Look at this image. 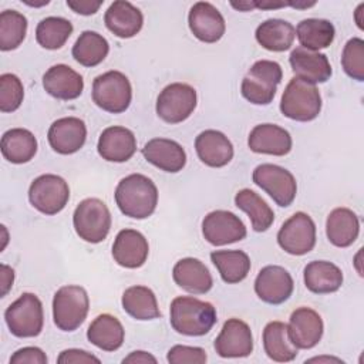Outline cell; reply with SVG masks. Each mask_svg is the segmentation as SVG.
I'll return each instance as SVG.
<instances>
[{
  "instance_id": "33",
  "label": "cell",
  "mask_w": 364,
  "mask_h": 364,
  "mask_svg": "<svg viewBox=\"0 0 364 364\" xmlns=\"http://www.w3.org/2000/svg\"><path fill=\"white\" fill-rule=\"evenodd\" d=\"M255 36L263 48L282 53L293 46L296 30L293 24L286 20L269 18L257 26Z\"/></svg>"
},
{
  "instance_id": "4",
  "label": "cell",
  "mask_w": 364,
  "mask_h": 364,
  "mask_svg": "<svg viewBox=\"0 0 364 364\" xmlns=\"http://www.w3.org/2000/svg\"><path fill=\"white\" fill-rule=\"evenodd\" d=\"M283 71L279 63L272 60L256 61L242 80V95L255 105H267L273 101Z\"/></svg>"
},
{
  "instance_id": "32",
  "label": "cell",
  "mask_w": 364,
  "mask_h": 364,
  "mask_svg": "<svg viewBox=\"0 0 364 364\" xmlns=\"http://www.w3.org/2000/svg\"><path fill=\"white\" fill-rule=\"evenodd\" d=\"M263 348L267 357L277 363H289L297 357V347L291 343L287 324L270 321L263 328Z\"/></svg>"
},
{
  "instance_id": "5",
  "label": "cell",
  "mask_w": 364,
  "mask_h": 364,
  "mask_svg": "<svg viewBox=\"0 0 364 364\" xmlns=\"http://www.w3.org/2000/svg\"><path fill=\"white\" fill-rule=\"evenodd\" d=\"M90 299L84 287L67 284L60 287L53 299L54 324L63 331L77 330L87 318Z\"/></svg>"
},
{
  "instance_id": "14",
  "label": "cell",
  "mask_w": 364,
  "mask_h": 364,
  "mask_svg": "<svg viewBox=\"0 0 364 364\" xmlns=\"http://www.w3.org/2000/svg\"><path fill=\"white\" fill-rule=\"evenodd\" d=\"M293 277L282 266H264L256 276L255 291L257 297L267 304H282L293 293Z\"/></svg>"
},
{
  "instance_id": "30",
  "label": "cell",
  "mask_w": 364,
  "mask_h": 364,
  "mask_svg": "<svg viewBox=\"0 0 364 364\" xmlns=\"http://www.w3.org/2000/svg\"><path fill=\"white\" fill-rule=\"evenodd\" d=\"M87 338L104 351H115L124 343L125 330L115 316L104 313L92 320L87 330Z\"/></svg>"
},
{
  "instance_id": "41",
  "label": "cell",
  "mask_w": 364,
  "mask_h": 364,
  "mask_svg": "<svg viewBox=\"0 0 364 364\" xmlns=\"http://www.w3.org/2000/svg\"><path fill=\"white\" fill-rule=\"evenodd\" d=\"M341 65L344 73L355 80L364 81V40L360 37L350 38L341 54Z\"/></svg>"
},
{
  "instance_id": "1",
  "label": "cell",
  "mask_w": 364,
  "mask_h": 364,
  "mask_svg": "<svg viewBox=\"0 0 364 364\" xmlns=\"http://www.w3.org/2000/svg\"><path fill=\"white\" fill-rule=\"evenodd\" d=\"M114 196L118 209L132 219L149 218L158 205L156 185L142 173H131L122 178Z\"/></svg>"
},
{
  "instance_id": "7",
  "label": "cell",
  "mask_w": 364,
  "mask_h": 364,
  "mask_svg": "<svg viewBox=\"0 0 364 364\" xmlns=\"http://www.w3.org/2000/svg\"><path fill=\"white\" fill-rule=\"evenodd\" d=\"M73 225L80 239L88 243H100L109 233L111 212L101 199L87 198L77 205Z\"/></svg>"
},
{
  "instance_id": "46",
  "label": "cell",
  "mask_w": 364,
  "mask_h": 364,
  "mask_svg": "<svg viewBox=\"0 0 364 364\" xmlns=\"http://www.w3.org/2000/svg\"><path fill=\"white\" fill-rule=\"evenodd\" d=\"M102 1H74V0H67V6L78 14L82 16H91L95 14L98 11V9L101 7Z\"/></svg>"
},
{
  "instance_id": "45",
  "label": "cell",
  "mask_w": 364,
  "mask_h": 364,
  "mask_svg": "<svg viewBox=\"0 0 364 364\" xmlns=\"http://www.w3.org/2000/svg\"><path fill=\"white\" fill-rule=\"evenodd\" d=\"M58 364H78V363H100V358L91 353L80 348H68L57 357Z\"/></svg>"
},
{
  "instance_id": "6",
  "label": "cell",
  "mask_w": 364,
  "mask_h": 364,
  "mask_svg": "<svg viewBox=\"0 0 364 364\" xmlns=\"http://www.w3.org/2000/svg\"><path fill=\"white\" fill-rule=\"evenodd\" d=\"M131 100V82L121 71H107L92 81V101L107 112L121 114L127 111Z\"/></svg>"
},
{
  "instance_id": "18",
  "label": "cell",
  "mask_w": 364,
  "mask_h": 364,
  "mask_svg": "<svg viewBox=\"0 0 364 364\" xmlns=\"http://www.w3.org/2000/svg\"><path fill=\"white\" fill-rule=\"evenodd\" d=\"M188 24L198 40L209 44L219 41L226 30L223 16L212 3L208 1H198L191 7Z\"/></svg>"
},
{
  "instance_id": "22",
  "label": "cell",
  "mask_w": 364,
  "mask_h": 364,
  "mask_svg": "<svg viewBox=\"0 0 364 364\" xmlns=\"http://www.w3.org/2000/svg\"><path fill=\"white\" fill-rule=\"evenodd\" d=\"M144 158L161 171L176 173L186 165V152L181 144L168 138H152L142 148Z\"/></svg>"
},
{
  "instance_id": "40",
  "label": "cell",
  "mask_w": 364,
  "mask_h": 364,
  "mask_svg": "<svg viewBox=\"0 0 364 364\" xmlns=\"http://www.w3.org/2000/svg\"><path fill=\"white\" fill-rule=\"evenodd\" d=\"M27 18L16 10H4L0 14V50H16L26 38Z\"/></svg>"
},
{
  "instance_id": "47",
  "label": "cell",
  "mask_w": 364,
  "mask_h": 364,
  "mask_svg": "<svg viewBox=\"0 0 364 364\" xmlns=\"http://www.w3.org/2000/svg\"><path fill=\"white\" fill-rule=\"evenodd\" d=\"M13 282H14V270L10 266L1 263L0 264V286H1L0 294H1V297H4L9 293V290L13 286Z\"/></svg>"
},
{
  "instance_id": "8",
  "label": "cell",
  "mask_w": 364,
  "mask_h": 364,
  "mask_svg": "<svg viewBox=\"0 0 364 364\" xmlns=\"http://www.w3.org/2000/svg\"><path fill=\"white\" fill-rule=\"evenodd\" d=\"M4 320L10 333L16 337L38 336L44 324L41 300L34 293H23L6 309Z\"/></svg>"
},
{
  "instance_id": "12",
  "label": "cell",
  "mask_w": 364,
  "mask_h": 364,
  "mask_svg": "<svg viewBox=\"0 0 364 364\" xmlns=\"http://www.w3.org/2000/svg\"><path fill=\"white\" fill-rule=\"evenodd\" d=\"M279 246L289 255L303 256L316 245V225L304 212L291 215L277 232Z\"/></svg>"
},
{
  "instance_id": "27",
  "label": "cell",
  "mask_w": 364,
  "mask_h": 364,
  "mask_svg": "<svg viewBox=\"0 0 364 364\" xmlns=\"http://www.w3.org/2000/svg\"><path fill=\"white\" fill-rule=\"evenodd\" d=\"M172 277L181 289L192 294H205L213 286L209 269L195 257L178 260L172 269Z\"/></svg>"
},
{
  "instance_id": "39",
  "label": "cell",
  "mask_w": 364,
  "mask_h": 364,
  "mask_svg": "<svg viewBox=\"0 0 364 364\" xmlns=\"http://www.w3.org/2000/svg\"><path fill=\"white\" fill-rule=\"evenodd\" d=\"M73 33V24L64 17L50 16L43 18L36 28V40L46 50L61 48Z\"/></svg>"
},
{
  "instance_id": "24",
  "label": "cell",
  "mask_w": 364,
  "mask_h": 364,
  "mask_svg": "<svg viewBox=\"0 0 364 364\" xmlns=\"http://www.w3.org/2000/svg\"><path fill=\"white\" fill-rule=\"evenodd\" d=\"M43 87L47 94L57 100L70 101L81 95L84 90L82 77L65 64L50 67L43 75Z\"/></svg>"
},
{
  "instance_id": "28",
  "label": "cell",
  "mask_w": 364,
  "mask_h": 364,
  "mask_svg": "<svg viewBox=\"0 0 364 364\" xmlns=\"http://www.w3.org/2000/svg\"><path fill=\"white\" fill-rule=\"evenodd\" d=\"M360 233V220L348 208L333 209L326 220V235L337 247L351 246Z\"/></svg>"
},
{
  "instance_id": "36",
  "label": "cell",
  "mask_w": 364,
  "mask_h": 364,
  "mask_svg": "<svg viewBox=\"0 0 364 364\" xmlns=\"http://www.w3.org/2000/svg\"><path fill=\"white\" fill-rule=\"evenodd\" d=\"M210 260L228 284L245 280L250 270V259L243 250H215L210 253Z\"/></svg>"
},
{
  "instance_id": "26",
  "label": "cell",
  "mask_w": 364,
  "mask_h": 364,
  "mask_svg": "<svg viewBox=\"0 0 364 364\" xmlns=\"http://www.w3.org/2000/svg\"><path fill=\"white\" fill-rule=\"evenodd\" d=\"M104 23L114 36L119 38H131L141 31L144 16L132 3L117 0L107 9Z\"/></svg>"
},
{
  "instance_id": "38",
  "label": "cell",
  "mask_w": 364,
  "mask_h": 364,
  "mask_svg": "<svg viewBox=\"0 0 364 364\" xmlns=\"http://www.w3.org/2000/svg\"><path fill=\"white\" fill-rule=\"evenodd\" d=\"M109 44L104 36L97 31H82L73 46V57L84 67H95L105 60Z\"/></svg>"
},
{
  "instance_id": "23",
  "label": "cell",
  "mask_w": 364,
  "mask_h": 364,
  "mask_svg": "<svg viewBox=\"0 0 364 364\" xmlns=\"http://www.w3.org/2000/svg\"><path fill=\"white\" fill-rule=\"evenodd\" d=\"M247 145L256 154L283 156L291 151L293 141L287 129L276 124H259L250 131Z\"/></svg>"
},
{
  "instance_id": "13",
  "label": "cell",
  "mask_w": 364,
  "mask_h": 364,
  "mask_svg": "<svg viewBox=\"0 0 364 364\" xmlns=\"http://www.w3.org/2000/svg\"><path fill=\"white\" fill-rule=\"evenodd\" d=\"M246 226L229 210H212L202 220V235L213 246H223L246 237Z\"/></svg>"
},
{
  "instance_id": "15",
  "label": "cell",
  "mask_w": 364,
  "mask_h": 364,
  "mask_svg": "<svg viewBox=\"0 0 364 364\" xmlns=\"http://www.w3.org/2000/svg\"><path fill=\"white\" fill-rule=\"evenodd\" d=\"M213 347L223 358L247 357L253 351L252 330L243 320L229 318L225 321Z\"/></svg>"
},
{
  "instance_id": "43",
  "label": "cell",
  "mask_w": 364,
  "mask_h": 364,
  "mask_svg": "<svg viewBox=\"0 0 364 364\" xmlns=\"http://www.w3.org/2000/svg\"><path fill=\"white\" fill-rule=\"evenodd\" d=\"M166 360L171 364H203L208 360L206 351L200 347H191V346H181L176 344L173 347H171V350L168 351Z\"/></svg>"
},
{
  "instance_id": "20",
  "label": "cell",
  "mask_w": 364,
  "mask_h": 364,
  "mask_svg": "<svg viewBox=\"0 0 364 364\" xmlns=\"http://www.w3.org/2000/svg\"><path fill=\"white\" fill-rule=\"evenodd\" d=\"M97 151L108 162H127L136 151V138L125 127H108L98 138Z\"/></svg>"
},
{
  "instance_id": "42",
  "label": "cell",
  "mask_w": 364,
  "mask_h": 364,
  "mask_svg": "<svg viewBox=\"0 0 364 364\" xmlns=\"http://www.w3.org/2000/svg\"><path fill=\"white\" fill-rule=\"evenodd\" d=\"M24 98V88L21 80L11 74L6 73L0 75V111L13 112L16 111Z\"/></svg>"
},
{
  "instance_id": "49",
  "label": "cell",
  "mask_w": 364,
  "mask_h": 364,
  "mask_svg": "<svg viewBox=\"0 0 364 364\" xmlns=\"http://www.w3.org/2000/svg\"><path fill=\"white\" fill-rule=\"evenodd\" d=\"M230 4H232V7H235L236 10H242V11H249V10H252V9H256L253 1H245V3H230Z\"/></svg>"
},
{
  "instance_id": "50",
  "label": "cell",
  "mask_w": 364,
  "mask_h": 364,
  "mask_svg": "<svg viewBox=\"0 0 364 364\" xmlns=\"http://www.w3.org/2000/svg\"><path fill=\"white\" fill-rule=\"evenodd\" d=\"M363 10H364V3H361L358 7H357V10H355V14H354V18H355V23H357V26H358V28L360 30H363L364 27H363V21H361V14H363Z\"/></svg>"
},
{
  "instance_id": "3",
  "label": "cell",
  "mask_w": 364,
  "mask_h": 364,
  "mask_svg": "<svg viewBox=\"0 0 364 364\" xmlns=\"http://www.w3.org/2000/svg\"><path fill=\"white\" fill-rule=\"evenodd\" d=\"M280 111L284 117L309 122L318 117L321 111V95L314 84H309L299 78H291L286 85L282 100Z\"/></svg>"
},
{
  "instance_id": "37",
  "label": "cell",
  "mask_w": 364,
  "mask_h": 364,
  "mask_svg": "<svg viewBox=\"0 0 364 364\" xmlns=\"http://www.w3.org/2000/svg\"><path fill=\"white\" fill-rule=\"evenodd\" d=\"M235 205L247 213L255 232L267 230L274 220V212L272 208L252 189L246 188L239 191L235 196Z\"/></svg>"
},
{
  "instance_id": "17",
  "label": "cell",
  "mask_w": 364,
  "mask_h": 364,
  "mask_svg": "<svg viewBox=\"0 0 364 364\" xmlns=\"http://www.w3.org/2000/svg\"><path fill=\"white\" fill-rule=\"evenodd\" d=\"M287 331L291 343L297 348L310 350L321 340L324 324L316 310L310 307H299L290 314Z\"/></svg>"
},
{
  "instance_id": "25",
  "label": "cell",
  "mask_w": 364,
  "mask_h": 364,
  "mask_svg": "<svg viewBox=\"0 0 364 364\" xmlns=\"http://www.w3.org/2000/svg\"><path fill=\"white\" fill-rule=\"evenodd\" d=\"M198 158L210 168H222L233 158V145L220 131L205 129L195 139Z\"/></svg>"
},
{
  "instance_id": "10",
  "label": "cell",
  "mask_w": 364,
  "mask_h": 364,
  "mask_svg": "<svg viewBox=\"0 0 364 364\" xmlns=\"http://www.w3.org/2000/svg\"><path fill=\"white\" fill-rule=\"evenodd\" d=\"M70 199V188L64 178L44 173L36 178L28 188V200L34 209L44 215L61 212Z\"/></svg>"
},
{
  "instance_id": "52",
  "label": "cell",
  "mask_w": 364,
  "mask_h": 364,
  "mask_svg": "<svg viewBox=\"0 0 364 364\" xmlns=\"http://www.w3.org/2000/svg\"><path fill=\"white\" fill-rule=\"evenodd\" d=\"M23 3H24V4H27V6H31V7H40V6H46V4H48L50 1H48V0H44V1H41V3H36V1H27V0H24Z\"/></svg>"
},
{
  "instance_id": "44",
  "label": "cell",
  "mask_w": 364,
  "mask_h": 364,
  "mask_svg": "<svg viewBox=\"0 0 364 364\" xmlns=\"http://www.w3.org/2000/svg\"><path fill=\"white\" fill-rule=\"evenodd\" d=\"M46 353L38 347H23L10 357V364H47Z\"/></svg>"
},
{
  "instance_id": "34",
  "label": "cell",
  "mask_w": 364,
  "mask_h": 364,
  "mask_svg": "<svg viewBox=\"0 0 364 364\" xmlns=\"http://www.w3.org/2000/svg\"><path fill=\"white\" fill-rule=\"evenodd\" d=\"M122 309L135 320H154L161 317L155 293L146 286H131L122 293Z\"/></svg>"
},
{
  "instance_id": "35",
  "label": "cell",
  "mask_w": 364,
  "mask_h": 364,
  "mask_svg": "<svg viewBox=\"0 0 364 364\" xmlns=\"http://www.w3.org/2000/svg\"><path fill=\"white\" fill-rule=\"evenodd\" d=\"M294 30L300 47L311 51L327 48L336 36L333 23L326 18H304L297 24Z\"/></svg>"
},
{
  "instance_id": "16",
  "label": "cell",
  "mask_w": 364,
  "mask_h": 364,
  "mask_svg": "<svg viewBox=\"0 0 364 364\" xmlns=\"http://www.w3.org/2000/svg\"><path fill=\"white\" fill-rule=\"evenodd\" d=\"M50 146L61 155L75 154L87 139L85 122L77 117H64L54 121L47 132Z\"/></svg>"
},
{
  "instance_id": "19",
  "label": "cell",
  "mask_w": 364,
  "mask_h": 364,
  "mask_svg": "<svg viewBox=\"0 0 364 364\" xmlns=\"http://www.w3.org/2000/svg\"><path fill=\"white\" fill-rule=\"evenodd\" d=\"M291 71L296 78L309 84L326 82L331 77V65L326 54L311 51L303 47H296L289 57Z\"/></svg>"
},
{
  "instance_id": "51",
  "label": "cell",
  "mask_w": 364,
  "mask_h": 364,
  "mask_svg": "<svg viewBox=\"0 0 364 364\" xmlns=\"http://www.w3.org/2000/svg\"><path fill=\"white\" fill-rule=\"evenodd\" d=\"M306 361H309V363H311V361H318V363H321V361H337V363H343L340 358H334V357H314V358H310V360H306Z\"/></svg>"
},
{
  "instance_id": "31",
  "label": "cell",
  "mask_w": 364,
  "mask_h": 364,
  "mask_svg": "<svg viewBox=\"0 0 364 364\" xmlns=\"http://www.w3.org/2000/svg\"><path fill=\"white\" fill-rule=\"evenodd\" d=\"M4 159L11 164H26L37 152V139L34 134L24 128H11L6 131L0 142Z\"/></svg>"
},
{
  "instance_id": "9",
  "label": "cell",
  "mask_w": 364,
  "mask_h": 364,
  "mask_svg": "<svg viewBox=\"0 0 364 364\" xmlns=\"http://www.w3.org/2000/svg\"><path fill=\"white\" fill-rule=\"evenodd\" d=\"M198 95L192 85L172 82L166 85L156 98V114L168 124H179L191 117L196 108Z\"/></svg>"
},
{
  "instance_id": "2",
  "label": "cell",
  "mask_w": 364,
  "mask_h": 364,
  "mask_svg": "<svg viewBox=\"0 0 364 364\" xmlns=\"http://www.w3.org/2000/svg\"><path fill=\"white\" fill-rule=\"evenodd\" d=\"M172 328L183 336L198 337L208 334L216 323V310L212 303L192 296L175 297L169 309Z\"/></svg>"
},
{
  "instance_id": "48",
  "label": "cell",
  "mask_w": 364,
  "mask_h": 364,
  "mask_svg": "<svg viewBox=\"0 0 364 364\" xmlns=\"http://www.w3.org/2000/svg\"><path fill=\"white\" fill-rule=\"evenodd\" d=\"M122 363L125 364V363H132V364H136V363H142V364H145V363H156V358L152 355V354H149V353H146V351H132L129 355H127L124 360H122Z\"/></svg>"
},
{
  "instance_id": "21",
  "label": "cell",
  "mask_w": 364,
  "mask_h": 364,
  "mask_svg": "<svg viewBox=\"0 0 364 364\" xmlns=\"http://www.w3.org/2000/svg\"><path fill=\"white\" fill-rule=\"evenodd\" d=\"M149 253L146 237L135 229H122L118 232L112 245L114 260L127 269L141 267Z\"/></svg>"
},
{
  "instance_id": "11",
  "label": "cell",
  "mask_w": 364,
  "mask_h": 364,
  "mask_svg": "<svg viewBox=\"0 0 364 364\" xmlns=\"http://www.w3.org/2000/svg\"><path fill=\"white\" fill-rule=\"evenodd\" d=\"M252 179L282 208L290 206L296 198V178L283 166L274 164L257 165L252 173Z\"/></svg>"
},
{
  "instance_id": "29",
  "label": "cell",
  "mask_w": 364,
  "mask_h": 364,
  "mask_svg": "<svg viewBox=\"0 0 364 364\" xmlns=\"http://www.w3.org/2000/svg\"><path fill=\"white\" fill-rule=\"evenodd\" d=\"M306 287L316 294L337 291L343 284V272L338 266L327 260H313L303 272Z\"/></svg>"
}]
</instances>
